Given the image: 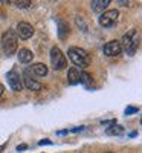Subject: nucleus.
Masks as SVG:
<instances>
[{
	"label": "nucleus",
	"mask_w": 142,
	"mask_h": 153,
	"mask_svg": "<svg viewBox=\"0 0 142 153\" xmlns=\"http://www.w3.org/2000/svg\"><path fill=\"white\" fill-rule=\"evenodd\" d=\"M67 54H69V58L72 60V63L75 66H78L81 69H86L89 65H90V55L87 51L81 49V48H69L67 51Z\"/></svg>",
	"instance_id": "nucleus-1"
},
{
	"label": "nucleus",
	"mask_w": 142,
	"mask_h": 153,
	"mask_svg": "<svg viewBox=\"0 0 142 153\" xmlns=\"http://www.w3.org/2000/svg\"><path fill=\"white\" fill-rule=\"evenodd\" d=\"M0 45H2L3 52H5L6 55L16 54V51H17V48H18V38H17L16 31L8 29V31L3 34V37L0 38Z\"/></svg>",
	"instance_id": "nucleus-2"
},
{
	"label": "nucleus",
	"mask_w": 142,
	"mask_h": 153,
	"mask_svg": "<svg viewBox=\"0 0 142 153\" xmlns=\"http://www.w3.org/2000/svg\"><path fill=\"white\" fill-rule=\"evenodd\" d=\"M121 45H122V51H125L127 55H135L136 54V49L139 46V38H138V34H136V29H130L121 40Z\"/></svg>",
	"instance_id": "nucleus-3"
},
{
	"label": "nucleus",
	"mask_w": 142,
	"mask_h": 153,
	"mask_svg": "<svg viewBox=\"0 0 142 153\" xmlns=\"http://www.w3.org/2000/svg\"><path fill=\"white\" fill-rule=\"evenodd\" d=\"M50 63H52V68L55 71H61L67 66V60L64 57V54L61 52V49L54 46L50 49Z\"/></svg>",
	"instance_id": "nucleus-4"
},
{
	"label": "nucleus",
	"mask_w": 142,
	"mask_h": 153,
	"mask_svg": "<svg viewBox=\"0 0 142 153\" xmlns=\"http://www.w3.org/2000/svg\"><path fill=\"white\" fill-rule=\"evenodd\" d=\"M118 20H119L118 9H109L99 16V25L102 28H112L118 23Z\"/></svg>",
	"instance_id": "nucleus-5"
},
{
	"label": "nucleus",
	"mask_w": 142,
	"mask_h": 153,
	"mask_svg": "<svg viewBox=\"0 0 142 153\" xmlns=\"http://www.w3.org/2000/svg\"><path fill=\"white\" fill-rule=\"evenodd\" d=\"M23 87H26L28 91H32V92H38V91H41V83L40 81H37L35 78H32V75H31V71L26 69L23 74Z\"/></svg>",
	"instance_id": "nucleus-6"
},
{
	"label": "nucleus",
	"mask_w": 142,
	"mask_h": 153,
	"mask_svg": "<svg viewBox=\"0 0 142 153\" xmlns=\"http://www.w3.org/2000/svg\"><path fill=\"white\" fill-rule=\"evenodd\" d=\"M6 80H8L9 87H11L14 92H20L21 89H23V80H21V76H20L18 72L9 71V72L6 74Z\"/></svg>",
	"instance_id": "nucleus-7"
},
{
	"label": "nucleus",
	"mask_w": 142,
	"mask_h": 153,
	"mask_svg": "<svg viewBox=\"0 0 142 153\" xmlns=\"http://www.w3.org/2000/svg\"><path fill=\"white\" fill-rule=\"evenodd\" d=\"M102 51H104V54L107 57H118V55H121V52H122L121 40H112V42L106 43L104 48H102Z\"/></svg>",
	"instance_id": "nucleus-8"
},
{
	"label": "nucleus",
	"mask_w": 142,
	"mask_h": 153,
	"mask_svg": "<svg viewBox=\"0 0 142 153\" xmlns=\"http://www.w3.org/2000/svg\"><path fill=\"white\" fill-rule=\"evenodd\" d=\"M16 34L23 38V40H28V38H31L34 35V28H32V25L28 23V22H20L17 25V29H16Z\"/></svg>",
	"instance_id": "nucleus-9"
},
{
	"label": "nucleus",
	"mask_w": 142,
	"mask_h": 153,
	"mask_svg": "<svg viewBox=\"0 0 142 153\" xmlns=\"http://www.w3.org/2000/svg\"><path fill=\"white\" fill-rule=\"evenodd\" d=\"M57 25H58V37H60V40H66L67 35L70 34L69 25L64 20H61V19H57Z\"/></svg>",
	"instance_id": "nucleus-10"
},
{
	"label": "nucleus",
	"mask_w": 142,
	"mask_h": 153,
	"mask_svg": "<svg viewBox=\"0 0 142 153\" xmlns=\"http://www.w3.org/2000/svg\"><path fill=\"white\" fill-rule=\"evenodd\" d=\"M110 5V0H93L90 6H92V11L93 12H98V14H102V12H106L107 6Z\"/></svg>",
	"instance_id": "nucleus-11"
},
{
	"label": "nucleus",
	"mask_w": 142,
	"mask_h": 153,
	"mask_svg": "<svg viewBox=\"0 0 142 153\" xmlns=\"http://www.w3.org/2000/svg\"><path fill=\"white\" fill-rule=\"evenodd\" d=\"M17 57H18V61H20V63H23V65H28V63L32 61L34 54H32V51H29V49H26V48H21V49L18 51Z\"/></svg>",
	"instance_id": "nucleus-12"
},
{
	"label": "nucleus",
	"mask_w": 142,
	"mask_h": 153,
	"mask_svg": "<svg viewBox=\"0 0 142 153\" xmlns=\"http://www.w3.org/2000/svg\"><path fill=\"white\" fill-rule=\"evenodd\" d=\"M80 78H81V72L76 69V68H70L67 71V81L69 84H78L80 83Z\"/></svg>",
	"instance_id": "nucleus-13"
},
{
	"label": "nucleus",
	"mask_w": 142,
	"mask_h": 153,
	"mask_svg": "<svg viewBox=\"0 0 142 153\" xmlns=\"http://www.w3.org/2000/svg\"><path fill=\"white\" fill-rule=\"evenodd\" d=\"M29 71L37 76H46L47 75V66H44L43 63H35V65L31 66Z\"/></svg>",
	"instance_id": "nucleus-14"
},
{
	"label": "nucleus",
	"mask_w": 142,
	"mask_h": 153,
	"mask_svg": "<svg viewBox=\"0 0 142 153\" xmlns=\"http://www.w3.org/2000/svg\"><path fill=\"white\" fill-rule=\"evenodd\" d=\"M124 129H122V126H118L116 124V121H110V127H107L106 129V133L107 135H122Z\"/></svg>",
	"instance_id": "nucleus-15"
},
{
	"label": "nucleus",
	"mask_w": 142,
	"mask_h": 153,
	"mask_svg": "<svg viewBox=\"0 0 142 153\" xmlns=\"http://www.w3.org/2000/svg\"><path fill=\"white\" fill-rule=\"evenodd\" d=\"M80 83H83L86 87H92V86H93V78H92V75L87 74V72H81Z\"/></svg>",
	"instance_id": "nucleus-16"
},
{
	"label": "nucleus",
	"mask_w": 142,
	"mask_h": 153,
	"mask_svg": "<svg viewBox=\"0 0 142 153\" xmlns=\"http://www.w3.org/2000/svg\"><path fill=\"white\" fill-rule=\"evenodd\" d=\"M17 8H21V9H26V8H31L32 2H29V0H21V2H12Z\"/></svg>",
	"instance_id": "nucleus-17"
},
{
	"label": "nucleus",
	"mask_w": 142,
	"mask_h": 153,
	"mask_svg": "<svg viewBox=\"0 0 142 153\" xmlns=\"http://www.w3.org/2000/svg\"><path fill=\"white\" fill-rule=\"evenodd\" d=\"M138 112V107H127L125 109V115H132V113H136Z\"/></svg>",
	"instance_id": "nucleus-18"
},
{
	"label": "nucleus",
	"mask_w": 142,
	"mask_h": 153,
	"mask_svg": "<svg viewBox=\"0 0 142 153\" xmlns=\"http://www.w3.org/2000/svg\"><path fill=\"white\" fill-rule=\"evenodd\" d=\"M38 144H40V146H43V144H52V143H50V141H47V139H44V141H40Z\"/></svg>",
	"instance_id": "nucleus-19"
},
{
	"label": "nucleus",
	"mask_w": 142,
	"mask_h": 153,
	"mask_svg": "<svg viewBox=\"0 0 142 153\" xmlns=\"http://www.w3.org/2000/svg\"><path fill=\"white\" fill-rule=\"evenodd\" d=\"M3 92H5V87L0 84V98H2V95H3Z\"/></svg>",
	"instance_id": "nucleus-20"
},
{
	"label": "nucleus",
	"mask_w": 142,
	"mask_h": 153,
	"mask_svg": "<svg viewBox=\"0 0 142 153\" xmlns=\"http://www.w3.org/2000/svg\"><path fill=\"white\" fill-rule=\"evenodd\" d=\"M3 147H5V146H2V147H0V152H2V150H3Z\"/></svg>",
	"instance_id": "nucleus-21"
},
{
	"label": "nucleus",
	"mask_w": 142,
	"mask_h": 153,
	"mask_svg": "<svg viewBox=\"0 0 142 153\" xmlns=\"http://www.w3.org/2000/svg\"><path fill=\"white\" fill-rule=\"evenodd\" d=\"M106 153H113V152H106Z\"/></svg>",
	"instance_id": "nucleus-22"
},
{
	"label": "nucleus",
	"mask_w": 142,
	"mask_h": 153,
	"mask_svg": "<svg viewBox=\"0 0 142 153\" xmlns=\"http://www.w3.org/2000/svg\"><path fill=\"white\" fill-rule=\"evenodd\" d=\"M141 124H142V118H141Z\"/></svg>",
	"instance_id": "nucleus-23"
}]
</instances>
